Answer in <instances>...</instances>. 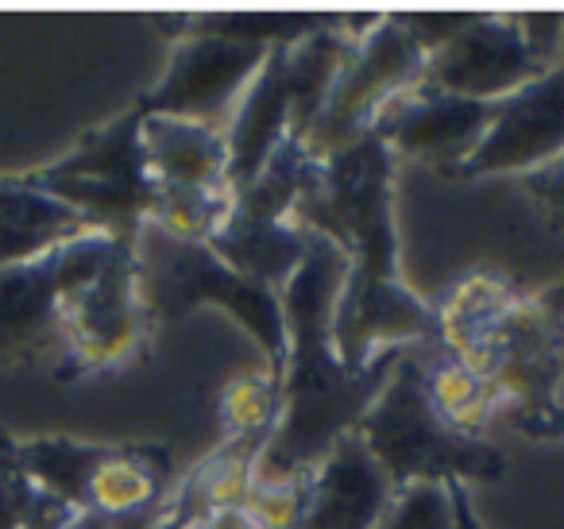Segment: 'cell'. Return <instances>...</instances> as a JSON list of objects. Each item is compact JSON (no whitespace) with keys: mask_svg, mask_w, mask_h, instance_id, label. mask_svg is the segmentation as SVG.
<instances>
[{"mask_svg":"<svg viewBox=\"0 0 564 529\" xmlns=\"http://www.w3.org/2000/svg\"><path fill=\"white\" fill-rule=\"evenodd\" d=\"M143 529H197V526L189 518H182L178 510H166L163 518H148V526Z\"/></svg>","mask_w":564,"mask_h":529,"instance_id":"d6986e66","label":"cell"},{"mask_svg":"<svg viewBox=\"0 0 564 529\" xmlns=\"http://www.w3.org/2000/svg\"><path fill=\"white\" fill-rule=\"evenodd\" d=\"M549 66L553 63H541L530 51L522 28H518V17H464V24L433 55H425L422 82L453 97L502 101Z\"/></svg>","mask_w":564,"mask_h":529,"instance_id":"277c9868","label":"cell"},{"mask_svg":"<svg viewBox=\"0 0 564 529\" xmlns=\"http://www.w3.org/2000/svg\"><path fill=\"white\" fill-rule=\"evenodd\" d=\"M553 413L564 425V359H561V379H556V395H553Z\"/></svg>","mask_w":564,"mask_h":529,"instance_id":"ffe728a7","label":"cell"},{"mask_svg":"<svg viewBox=\"0 0 564 529\" xmlns=\"http://www.w3.org/2000/svg\"><path fill=\"white\" fill-rule=\"evenodd\" d=\"M282 418V379L279 375H236L220 398L228 444L267 449Z\"/></svg>","mask_w":564,"mask_h":529,"instance_id":"5bb4252c","label":"cell"},{"mask_svg":"<svg viewBox=\"0 0 564 529\" xmlns=\"http://www.w3.org/2000/svg\"><path fill=\"white\" fill-rule=\"evenodd\" d=\"M143 317L148 310L140 298V279H135V248L128 236H120L97 279L86 282L63 305L66 364L82 371L124 364L143 336Z\"/></svg>","mask_w":564,"mask_h":529,"instance_id":"3957f363","label":"cell"},{"mask_svg":"<svg viewBox=\"0 0 564 529\" xmlns=\"http://www.w3.org/2000/svg\"><path fill=\"white\" fill-rule=\"evenodd\" d=\"M89 233H105L78 209L51 197L32 179L0 182V271L32 263L63 244Z\"/></svg>","mask_w":564,"mask_h":529,"instance_id":"9c48e42d","label":"cell"},{"mask_svg":"<svg viewBox=\"0 0 564 529\" xmlns=\"http://www.w3.org/2000/svg\"><path fill=\"white\" fill-rule=\"evenodd\" d=\"M564 155V55L495 101L491 125L460 159V174H530Z\"/></svg>","mask_w":564,"mask_h":529,"instance_id":"5b68a950","label":"cell"},{"mask_svg":"<svg viewBox=\"0 0 564 529\" xmlns=\"http://www.w3.org/2000/svg\"><path fill=\"white\" fill-rule=\"evenodd\" d=\"M425 395H430L437 418L464 436H476L499 413V398H495L491 379L479 375L476 367L460 364L456 356L437 359L425 371Z\"/></svg>","mask_w":564,"mask_h":529,"instance_id":"4fadbf2b","label":"cell"},{"mask_svg":"<svg viewBox=\"0 0 564 529\" xmlns=\"http://www.w3.org/2000/svg\"><path fill=\"white\" fill-rule=\"evenodd\" d=\"M448 495H453V521H456V529H484V526H479V518H476V510H471V503H468V490H464V487H448Z\"/></svg>","mask_w":564,"mask_h":529,"instance_id":"ac0fdd59","label":"cell"},{"mask_svg":"<svg viewBox=\"0 0 564 529\" xmlns=\"http://www.w3.org/2000/svg\"><path fill=\"white\" fill-rule=\"evenodd\" d=\"M360 441L368 444L379 472L394 490L433 483V487H464L468 479H495L502 460L476 436H464L437 418L425 375L417 364L399 359L376 402L360 421Z\"/></svg>","mask_w":564,"mask_h":529,"instance_id":"6da1fadb","label":"cell"},{"mask_svg":"<svg viewBox=\"0 0 564 529\" xmlns=\"http://www.w3.org/2000/svg\"><path fill=\"white\" fill-rule=\"evenodd\" d=\"M32 495H35V487L17 460V441L0 433V529L24 526Z\"/></svg>","mask_w":564,"mask_h":529,"instance_id":"2e32d148","label":"cell"},{"mask_svg":"<svg viewBox=\"0 0 564 529\" xmlns=\"http://www.w3.org/2000/svg\"><path fill=\"white\" fill-rule=\"evenodd\" d=\"M140 143L155 190H189V194L228 190L225 128L182 117H143Z\"/></svg>","mask_w":564,"mask_h":529,"instance_id":"ba28073f","label":"cell"},{"mask_svg":"<svg viewBox=\"0 0 564 529\" xmlns=\"http://www.w3.org/2000/svg\"><path fill=\"white\" fill-rule=\"evenodd\" d=\"M105 449L94 444H78L70 436H32V441H17V460L32 487L55 495L58 503L82 510L86 506V487L94 467L101 464Z\"/></svg>","mask_w":564,"mask_h":529,"instance_id":"7c38bea8","label":"cell"},{"mask_svg":"<svg viewBox=\"0 0 564 529\" xmlns=\"http://www.w3.org/2000/svg\"><path fill=\"white\" fill-rule=\"evenodd\" d=\"M522 182L533 197H541V202H545L549 209L564 220V155L553 159V163H545V166H538V171L522 174Z\"/></svg>","mask_w":564,"mask_h":529,"instance_id":"e0dca14e","label":"cell"},{"mask_svg":"<svg viewBox=\"0 0 564 529\" xmlns=\"http://www.w3.org/2000/svg\"><path fill=\"white\" fill-rule=\"evenodd\" d=\"M163 487V464L148 460L143 452H112L105 449L101 464L94 467L86 487V510L101 518H140Z\"/></svg>","mask_w":564,"mask_h":529,"instance_id":"8fae6325","label":"cell"},{"mask_svg":"<svg viewBox=\"0 0 564 529\" xmlns=\"http://www.w3.org/2000/svg\"><path fill=\"white\" fill-rule=\"evenodd\" d=\"M376 529H456L453 495L448 487H433V483L402 487Z\"/></svg>","mask_w":564,"mask_h":529,"instance_id":"9a60e30c","label":"cell"},{"mask_svg":"<svg viewBox=\"0 0 564 529\" xmlns=\"http://www.w3.org/2000/svg\"><path fill=\"white\" fill-rule=\"evenodd\" d=\"M267 51L271 47L197 32L194 40H186L174 51L171 66H166V78L159 82V89H151L143 97L135 112H143V117H182V120L217 125L220 112L228 109V101L243 97V89L251 86Z\"/></svg>","mask_w":564,"mask_h":529,"instance_id":"8992f818","label":"cell"},{"mask_svg":"<svg viewBox=\"0 0 564 529\" xmlns=\"http://www.w3.org/2000/svg\"><path fill=\"white\" fill-rule=\"evenodd\" d=\"M394 495L399 490L379 472L360 433H348L317 464L310 510L299 529H376Z\"/></svg>","mask_w":564,"mask_h":529,"instance_id":"52a82bcc","label":"cell"},{"mask_svg":"<svg viewBox=\"0 0 564 529\" xmlns=\"http://www.w3.org/2000/svg\"><path fill=\"white\" fill-rule=\"evenodd\" d=\"M561 55H564V43H561Z\"/></svg>","mask_w":564,"mask_h":529,"instance_id":"44dd1931","label":"cell"},{"mask_svg":"<svg viewBox=\"0 0 564 529\" xmlns=\"http://www.w3.org/2000/svg\"><path fill=\"white\" fill-rule=\"evenodd\" d=\"M120 236L89 233L32 263L0 271V367L63 348V305L109 263Z\"/></svg>","mask_w":564,"mask_h":529,"instance_id":"7a4b0ae2","label":"cell"},{"mask_svg":"<svg viewBox=\"0 0 564 529\" xmlns=\"http://www.w3.org/2000/svg\"><path fill=\"white\" fill-rule=\"evenodd\" d=\"M143 117L117 120L112 128L97 132L94 140H86L78 151H70L66 159H58L55 166H47V179H86V182H117V186H143L148 179V163H143V143H140Z\"/></svg>","mask_w":564,"mask_h":529,"instance_id":"30bf717a","label":"cell"}]
</instances>
